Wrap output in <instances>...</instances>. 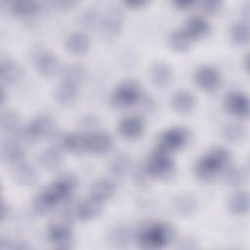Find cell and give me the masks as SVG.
Instances as JSON below:
<instances>
[{
  "mask_svg": "<svg viewBox=\"0 0 250 250\" xmlns=\"http://www.w3.org/2000/svg\"><path fill=\"white\" fill-rule=\"evenodd\" d=\"M76 187V179L70 175L65 174L51 186L41 190L33 199V210L38 215L47 213L55 205L66 200Z\"/></svg>",
  "mask_w": 250,
  "mask_h": 250,
  "instance_id": "cell-1",
  "label": "cell"
},
{
  "mask_svg": "<svg viewBox=\"0 0 250 250\" xmlns=\"http://www.w3.org/2000/svg\"><path fill=\"white\" fill-rule=\"evenodd\" d=\"M229 157V152L224 147L211 149L196 161L194 165L195 176L203 181L211 180L226 167Z\"/></svg>",
  "mask_w": 250,
  "mask_h": 250,
  "instance_id": "cell-2",
  "label": "cell"
},
{
  "mask_svg": "<svg viewBox=\"0 0 250 250\" xmlns=\"http://www.w3.org/2000/svg\"><path fill=\"white\" fill-rule=\"evenodd\" d=\"M175 230L171 225L152 223L142 228L138 233L140 245L146 249H160L165 247L174 237Z\"/></svg>",
  "mask_w": 250,
  "mask_h": 250,
  "instance_id": "cell-3",
  "label": "cell"
},
{
  "mask_svg": "<svg viewBox=\"0 0 250 250\" xmlns=\"http://www.w3.org/2000/svg\"><path fill=\"white\" fill-rule=\"evenodd\" d=\"M18 133L25 142L50 138L56 133V122L50 114L41 113L32 119L24 128H20Z\"/></svg>",
  "mask_w": 250,
  "mask_h": 250,
  "instance_id": "cell-4",
  "label": "cell"
},
{
  "mask_svg": "<svg viewBox=\"0 0 250 250\" xmlns=\"http://www.w3.org/2000/svg\"><path fill=\"white\" fill-rule=\"evenodd\" d=\"M142 99V89L138 82L127 80L119 84L110 97L111 104L117 108L131 106Z\"/></svg>",
  "mask_w": 250,
  "mask_h": 250,
  "instance_id": "cell-5",
  "label": "cell"
},
{
  "mask_svg": "<svg viewBox=\"0 0 250 250\" xmlns=\"http://www.w3.org/2000/svg\"><path fill=\"white\" fill-rule=\"evenodd\" d=\"M175 170V164L168 152L157 149L148 158L146 171L149 176L157 179L170 178Z\"/></svg>",
  "mask_w": 250,
  "mask_h": 250,
  "instance_id": "cell-6",
  "label": "cell"
},
{
  "mask_svg": "<svg viewBox=\"0 0 250 250\" xmlns=\"http://www.w3.org/2000/svg\"><path fill=\"white\" fill-rule=\"evenodd\" d=\"M188 141V132L183 127H173L163 133L157 139V149L165 152L178 150L185 146Z\"/></svg>",
  "mask_w": 250,
  "mask_h": 250,
  "instance_id": "cell-7",
  "label": "cell"
},
{
  "mask_svg": "<svg viewBox=\"0 0 250 250\" xmlns=\"http://www.w3.org/2000/svg\"><path fill=\"white\" fill-rule=\"evenodd\" d=\"M123 14L122 12L115 8L110 7L104 15L101 29L104 36L106 37H114L119 34L123 27Z\"/></svg>",
  "mask_w": 250,
  "mask_h": 250,
  "instance_id": "cell-8",
  "label": "cell"
},
{
  "mask_svg": "<svg viewBox=\"0 0 250 250\" xmlns=\"http://www.w3.org/2000/svg\"><path fill=\"white\" fill-rule=\"evenodd\" d=\"M34 63L37 70L46 77L54 76L60 68L59 59L55 54L48 50H40L36 52Z\"/></svg>",
  "mask_w": 250,
  "mask_h": 250,
  "instance_id": "cell-9",
  "label": "cell"
},
{
  "mask_svg": "<svg viewBox=\"0 0 250 250\" xmlns=\"http://www.w3.org/2000/svg\"><path fill=\"white\" fill-rule=\"evenodd\" d=\"M194 81L197 86L205 91L216 90L221 81L219 71L211 65H202L197 68L194 74Z\"/></svg>",
  "mask_w": 250,
  "mask_h": 250,
  "instance_id": "cell-10",
  "label": "cell"
},
{
  "mask_svg": "<svg viewBox=\"0 0 250 250\" xmlns=\"http://www.w3.org/2000/svg\"><path fill=\"white\" fill-rule=\"evenodd\" d=\"M71 228L65 221L54 223L48 229L49 240L59 248H67L71 239Z\"/></svg>",
  "mask_w": 250,
  "mask_h": 250,
  "instance_id": "cell-11",
  "label": "cell"
},
{
  "mask_svg": "<svg viewBox=\"0 0 250 250\" xmlns=\"http://www.w3.org/2000/svg\"><path fill=\"white\" fill-rule=\"evenodd\" d=\"M145 128V122L139 115H128L124 117L118 126L119 133L128 140L139 138Z\"/></svg>",
  "mask_w": 250,
  "mask_h": 250,
  "instance_id": "cell-12",
  "label": "cell"
},
{
  "mask_svg": "<svg viewBox=\"0 0 250 250\" xmlns=\"http://www.w3.org/2000/svg\"><path fill=\"white\" fill-rule=\"evenodd\" d=\"M87 138V150H90L95 153H104L112 146L111 137L103 131H96L90 135L86 136Z\"/></svg>",
  "mask_w": 250,
  "mask_h": 250,
  "instance_id": "cell-13",
  "label": "cell"
},
{
  "mask_svg": "<svg viewBox=\"0 0 250 250\" xmlns=\"http://www.w3.org/2000/svg\"><path fill=\"white\" fill-rule=\"evenodd\" d=\"M226 106L229 112L240 117L249 114V100L242 93H231L226 99Z\"/></svg>",
  "mask_w": 250,
  "mask_h": 250,
  "instance_id": "cell-14",
  "label": "cell"
},
{
  "mask_svg": "<svg viewBox=\"0 0 250 250\" xmlns=\"http://www.w3.org/2000/svg\"><path fill=\"white\" fill-rule=\"evenodd\" d=\"M14 177L21 186H32L38 180V173L34 166L26 161H22L15 166Z\"/></svg>",
  "mask_w": 250,
  "mask_h": 250,
  "instance_id": "cell-15",
  "label": "cell"
},
{
  "mask_svg": "<svg viewBox=\"0 0 250 250\" xmlns=\"http://www.w3.org/2000/svg\"><path fill=\"white\" fill-rule=\"evenodd\" d=\"M172 107L179 113H188L195 105V98L189 91H176L171 98Z\"/></svg>",
  "mask_w": 250,
  "mask_h": 250,
  "instance_id": "cell-16",
  "label": "cell"
},
{
  "mask_svg": "<svg viewBox=\"0 0 250 250\" xmlns=\"http://www.w3.org/2000/svg\"><path fill=\"white\" fill-rule=\"evenodd\" d=\"M209 23L202 17L193 16L187 21L183 30L191 40H193L205 36L209 32Z\"/></svg>",
  "mask_w": 250,
  "mask_h": 250,
  "instance_id": "cell-17",
  "label": "cell"
},
{
  "mask_svg": "<svg viewBox=\"0 0 250 250\" xmlns=\"http://www.w3.org/2000/svg\"><path fill=\"white\" fill-rule=\"evenodd\" d=\"M65 49L74 55L85 54L90 48L89 37L83 32H73L69 34L64 43Z\"/></svg>",
  "mask_w": 250,
  "mask_h": 250,
  "instance_id": "cell-18",
  "label": "cell"
},
{
  "mask_svg": "<svg viewBox=\"0 0 250 250\" xmlns=\"http://www.w3.org/2000/svg\"><path fill=\"white\" fill-rule=\"evenodd\" d=\"M114 186L105 180H98L90 187V197L103 203L107 201L114 194Z\"/></svg>",
  "mask_w": 250,
  "mask_h": 250,
  "instance_id": "cell-19",
  "label": "cell"
},
{
  "mask_svg": "<svg viewBox=\"0 0 250 250\" xmlns=\"http://www.w3.org/2000/svg\"><path fill=\"white\" fill-rule=\"evenodd\" d=\"M102 211V203L90 197L78 204L76 207V216L81 221H89L100 215Z\"/></svg>",
  "mask_w": 250,
  "mask_h": 250,
  "instance_id": "cell-20",
  "label": "cell"
},
{
  "mask_svg": "<svg viewBox=\"0 0 250 250\" xmlns=\"http://www.w3.org/2000/svg\"><path fill=\"white\" fill-rule=\"evenodd\" d=\"M22 75L21 66L11 60H2L0 64V76L3 82L8 84L17 83Z\"/></svg>",
  "mask_w": 250,
  "mask_h": 250,
  "instance_id": "cell-21",
  "label": "cell"
},
{
  "mask_svg": "<svg viewBox=\"0 0 250 250\" xmlns=\"http://www.w3.org/2000/svg\"><path fill=\"white\" fill-rule=\"evenodd\" d=\"M172 77L170 66L165 62H157L150 67V78L152 83L157 87H165L168 85Z\"/></svg>",
  "mask_w": 250,
  "mask_h": 250,
  "instance_id": "cell-22",
  "label": "cell"
},
{
  "mask_svg": "<svg viewBox=\"0 0 250 250\" xmlns=\"http://www.w3.org/2000/svg\"><path fill=\"white\" fill-rule=\"evenodd\" d=\"M78 91L77 86L74 84H71L69 82L62 81L55 92V98L56 101L61 105H69L71 104L77 98Z\"/></svg>",
  "mask_w": 250,
  "mask_h": 250,
  "instance_id": "cell-23",
  "label": "cell"
},
{
  "mask_svg": "<svg viewBox=\"0 0 250 250\" xmlns=\"http://www.w3.org/2000/svg\"><path fill=\"white\" fill-rule=\"evenodd\" d=\"M1 153L2 157L14 166L24 161V151L17 143L13 141L3 142Z\"/></svg>",
  "mask_w": 250,
  "mask_h": 250,
  "instance_id": "cell-24",
  "label": "cell"
},
{
  "mask_svg": "<svg viewBox=\"0 0 250 250\" xmlns=\"http://www.w3.org/2000/svg\"><path fill=\"white\" fill-rule=\"evenodd\" d=\"M132 232L129 227L125 225H119L111 229L108 237L110 243L118 248H125L130 244Z\"/></svg>",
  "mask_w": 250,
  "mask_h": 250,
  "instance_id": "cell-25",
  "label": "cell"
},
{
  "mask_svg": "<svg viewBox=\"0 0 250 250\" xmlns=\"http://www.w3.org/2000/svg\"><path fill=\"white\" fill-rule=\"evenodd\" d=\"M108 169L116 177L125 176L131 169V158L126 153L116 154L109 162Z\"/></svg>",
  "mask_w": 250,
  "mask_h": 250,
  "instance_id": "cell-26",
  "label": "cell"
},
{
  "mask_svg": "<svg viewBox=\"0 0 250 250\" xmlns=\"http://www.w3.org/2000/svg\"><path fill=\"white\" fill-rule=\"evenodd\" d=\"M228 207L230 213L235 215H241L248 211L249 197L245 191H238L233 193L228 202Z\"/></svg>",
  "mask_w": 250,
  "mask_h": 250,
  "instance_id": "cell-27",
  "label": "cell"
},
{
  "mask_svg": "<svg viewBox=\"0 0 250 250\" xmlns=\"http://www.w3.org/2000/svg\"><path fill=\"white\" fill-rule=\"evenodd\" d=\"M174 210L182 216H188L192 214L197 208L196 199L188 194L178 196L173 203Z\"/></svg>",
  "mask_w": 250,
  "mask_h": 250,
  "instance_id": "cell-28",
  "label": "cell"
},
{
  "mask_svg": "<svg viewBox=\"0 0 250 250\" xmlns=\"http://www.w3.org/2000/svg\"><path fill=\"white\" fill-rule=\"evenodd\" d=\"M40 9L38 2L33 0H20L11 3L10 11L16 16H32Z\"/></svg>",
  "mask_w": 250,
  "mask_h": 250,
  "instance_id": "cell-29",
  "label": "cell"
},
{
  "mask_svg": "<svg viewBox=\"0 0 250 250\" xmlns=\"http://www.w3.org/2000/svg\"><path fill=\"white\" fill-rule=\"evenodd\" d=\"M62 146L71 152H81L87 149V138L85 135L69 133L62 138Z\"/></svg>",
  "mask_w": 250,
  "mask_h": 250,
  "instance_id": "cell-30",
  "label": "cell"
},
{
  "mask_svg": "<svg viewBox=\"0 0 250 250\" xmlns=\"http://www.w3.org/2000/svg\"><path fill=\"white\" fill-rule=\"evenodd\" d=\"M39 161L45 169L56 170L62 165V157L58 148L51 147L40 154Z\"/></svg>",
  "mask_w": 250,
  "mask_h": 250,
  "instance_id": "cell-31",
  "label": "cell"
},
{
  "mask_svg": "<svg viewBox=\"0 0 250 250\" xmlns=\"http://www.w3.org/2000/svg\"><path fill=\"white\" fill-rule=\"evenodd\" d=\"M21 126V117L19 113L12 109H7L1 114V128L5 132H18Z\"/></svg>",
  "mask_w": 250,
  "mask_h": 250,
  "instance_id": "cell-32",
  "label": "cell"
},
{
  "mask_svg": "<svg viewBox=\"0 0 250 250\" xmlns=\"http://www.w3.org/2000/svg\"><path fill=\"white\" fill-rule=\"evenodd\" d=\"M85 78V69L80 64H69L62 71V81L78 86Z\"/></svg>",
  "mask_w": 250,
  "mask_h": 250,
  "instance_id": "cell-33",
  "label": "cell"
},
{
  "mask_svg": "<svg viewBox=\"0 0 250 250\" xmlns=\"http://www.w3.org/2000/svg\"><path fill=\"white\" fill-rule=\"evenodd\" d=\"M191 41L192 40L186 34L183 29L174 30L169 36V45L172 49L178 52L186 51L189 47Z\"/></svg>",
  "mask_w": 250,
  "mask_h": 250,
  "instance_id": "cell-34",
  "label": "cell"
},
{
  "mask_svg": "<svg viewBox=\"0 0 250 250\" xmlns=\"http://www.w3.org/2000/svg\"><path fill=\"white\" fill-rule=\"evenodd\" d=\"M230 37L236 44H245L249 40V25L247 21L234 23L230 28Z\"/></svg>",
  "mask_w": 250,
  "mask_h": 250,
  "instance_id": "cell-35",
  "label": "cell"
},
{
  "mask_svg": "<svg viewBox=\"0 0 250 250\" xmlns=\"http://www.w3.org/2000/svg\"><path fill=\"white\" fill-rule=\"evenodd\" d=\"M246 180V173L242 168L233 167L229 169L224 176V182L229 187H238Z\"/></svg>",
  "mask_w": 250,
  "mask_h": 250,
  "instance_id": "cell-36",
  "label": "cell"
},
{
  "mask_svg": "<svg viewBox=\"0 0 250 250\" xmlns=\"http://www.w3.org/2000/svg\"><path fill=\"white\" fill-rule=\"evenodd\" d=\"M224 137L229 142H238L244 138L245 129L236 123H228L223 128Z\"/></svg>",
  "mask_w": 250,
  "mask_h": 250,
  "instance_id": "cell-37",
  "label": "cell"
},
{
  "mask_svg": "<svg viewBox=\"0 0 250 250\" xmlns=\"http://www.w3.org/2000/svg\"><path fill=\"white\" fill-rule=\"evenodd\" d=\"M97 19H98L97 11L92 7H90L80 15L79 21L81 25H83L84 27H93L97 22Z\"/></svg>",
  "mask_w": 250,
  "mask_h": 250,
  "instance_id": "cell-38",
  "label": "cell"
},
{
  "mask_svg": "<svg viewBox=\"0 0 250 250\" xmlns=\"http://www.w3.org/2000/svg\"><path fill=\"white\" fill-rule=\"evenodd\" d=\"M1 249H11V250H23L28 249V244L21 239H10V238H2L0 242Z\"/></svg>",
  "mask_w": 250,
  "mask_h": 250,
  "instance_id": "cell-39",
  "label": "cell"
},
{
  "mask_svg": "<svg viewBox=\"0 0 250 250\" xmlns=\"http://www.w3.org/2000/svg\"><path fill=\"white\" fill-rule=\"evenodd\" d=\"M222 1L220 0H204L200 2L201 9L208 14H215L222 8Z\"/></svg>",
  "mask_w": 250,
  "mask_h": 250,
  "instance_id": "cell-40",
  "label": "cell"
},
{
  "mask_svg": "<svg viewBox=\"0 0 250 250\" xmlns=\"http://www.w3.org/2000/svg\"><path fill=\"white\" fill-rule=\"evenodd\" d=\"M134 181L139 186H145L147 183V176L148 173L146 171V168L144 167H137L134 171Z\"/></svg>",
  "mask_w": 250,
  "mask_h": 250,
  "instance_id": "cell-41",
  "label": "cell"
},
{
  "mask_svg": "<svg viewBox=\"0 0 250 250\" xmlns=\"http://www.w3.org/2000/svg\"><path fill=\"white\" fill-rule=\"evenodd\" d=\"M52 4L57 8V9H60V10H67V9H70L72 8L73 6H75L77 4L76 1H68V0H65V1H54L52 2Z\"/></svg>",
  "mask_w": 250,
  "mask_h": 250,
  "instance_id": "cell-42",
  "label": "cell"
},
{
  "mask_svg": "<svg viewBox=\"0 0 250 250\" xmlns=\"http://www.w3.org/2000/svg\"><path fill=\"white\" fill-rule=\"evenodd\" d=\"M124 4L126 6H128L129 8L137 9V8H142L145 5H146L147 1H145V0H128V1H125Z\"/></svg>",
  "mask_w": 250,
  "mask_h": 250,
  "instance_id": "cell-43",
  "label": "cell"
},
{
  "mask_svg": "<svg viewBox=\"0 0 250 250\" xmlns=\"http://www.w3.org/2000/svg\"><path fill=\"white\" fill-rule=\"evenodd\" d=\"M194 2L191 1V0H176L173 2L174 6H176L178 9H181V10H184V9H187L188 8L189 6H191Z\"/></svg>",
  "mask_w": 250,
  "mask_h": 250,
  "instance_id": "cell-44",
  "label": "cell"
},
{
  "mask_svg": "<svg viewBox=\"0 0 250 250\" xmlns=\"http://www.w3.org/2000/svg\"><path fill=\"white\" fill-rule=\"evenodd\" d=\"M9 216V207L5 204V202H2L1 205V221L4 222Z\"/></svg>",
  "mask_w": 250,
  "mask_h": 250,
  "instance_id": "cell-45",
  "label": "cell"
},
{
  "mask_svg": "<svg viewBox=\"0 0 250 250\" xmlns=\"http://www.w3.org/2000/svg\"><path fill=\"white\" fill-rule=\"evenodd\" d=\"M6 102V92L4 90L3 87H1V90H0V103L1 104H4Z\"/></svg>",
  "mask_w": 250,
  "mask_h": 250,
  "instance_id": "cell-46",
  "label": "cell"
},
{
  "mask_svg": "<svg viewBox=\"0 0 250 250\" xmlns=\"http://www.w3.org/2000/svg\"><path fill=\"white\" fill-rule=\"evenodd\" d=\"M249 13H250V10H249V4H245V5L242 7V15H243L244 17L248 18Z\"/></svg>",
  "mask_w": 250,
  "mask_h": 250,
  "instance_id": "cell-47",
  "label": "cell"
},
{
  "mask_svg": "<svg viewBox=\"0 0 250 250\" xmlns=\"http://www.w3.org/2000/svg\"><path fill=\"white\" fill-rule=\"evenodd\" d=\"M244 62H245V69L248 70V64H249V57L248 56H246Z\"/></svg>",
  "mask_w": 250,
  "mask_h": 250,
  "instance_id": "cell-48",
  "label": "cell"
}]
</instances>
